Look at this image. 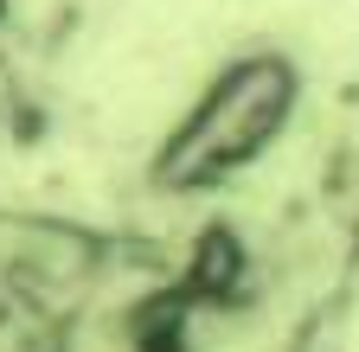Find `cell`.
<instances>
[{"mask_svg":"<svg viewBox=\"0 0 359 352\" xmlns=\"http://www.w3.org/2000/svg\"><path fill=\"white\" fill-rule=\"evenodd\" d=\"M295 64L276 52H250L238 64H224L205 97L180 115V128L154 154V186L161 192H212L231 173H244L250 160H263L276 148V135L295 115Z\"/></svg>","mask_w":359,"mask_h":352,"instance_id":"1","label":"cell"}]
</instances>
